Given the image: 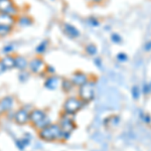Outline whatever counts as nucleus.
I'll return each instance as SVG.
<instances>
[{
    "label": "nucleus",
    "instance_id": "27",
    "mask_svg": "<svg viewBox=\"0 0 151 151\" xmlns=\"http://www.w3.org/2000/svg\"><path fill=\"white\" fill-rule=\"evenodd\" d=\"M117 58H118L120 62H126V60H128V57H127V55L121 52V53H118V55H117Z\"/></svg>",
    "mask_w": 151,
    "mask_h": 151
},
{
    "label": "nucleus",
    "instance_id": "15",
    "mask_svg": "<svg viewBox=\"0 0 151 151\" xmlns=\"http://www.w3.org/2000/svg\"><path fill=\"white\" fill-rule=\"evenodd\" d=\"M0 60H1V63L3 64L6 70L15 69V58H14V55H6Z\"/></svg>",
    "mask_w": 151,
    "mask_h": 151
},
{
    "label": "nucleus",
    "instance_id": "28",
    "mask_svg": "<svg viewBox=\"0 0 151 151\" xmlns=\"http://www.w3.org/2000/svg\"><path fill=\"white\" fill-rule=\"evenodd\" d=\"M143 93L144 94H149L151 93V83L150 84H145L143 87Z\"/></svg>",
    "mask_w": 151,
    "mask_h": 151
},
{
    "label": "nucleus",
    "instance_id": "6",
    "mask_svg": "<svg viewBox=\"0 0 151 151\" xmlns=\"http://www.w3.org/2000/svg\"><path fill=\"white\" fill-rule=\"evenodd\" d=\"M47 68V64H45V60L42 57L36 55V57L32 58L28 62V72L33 75H40L43 74Z\"/></svg>",
    "mask_w": 151,
    "mask_h": 151
},
{
    "label": "nucleus",
    "instance_id": "7",
    "mask_svg": "<svg viewBox=\"0 0 151 151\" xmlns=\"http://www.w3.org/2000/svg\"><path fill=\"white\" fill-rule=\"evenodd\" d=\"M0 12H5L14 17H17L19 9L14 4L13 0H0Z\"/></svg>",
    "mask_w": 151,
    "mask_h": 151
},
{
    "label": "nucleus",
    "instance_id": "4",
    "mask_svg": "<svg viewBox=\"0 0 151 151\" xmlns=\"http://www.w3.org/2000/svg\"><path fill=\"white\" fill-rule=\"evenodd\" d=\"M95 96V81L93 80H88L84 85L79 87L78 91V97L81 99L82 102L85 104L91 102Z\"/></svg>",
    "mask_w": 151,
    "mask_h": 151
},
{
    "label": "nucleus",
    "instance_id": "24",
    "mask_svg": "<svg viewBox=\"0 0 151 151\" xmlns=\"http://www.w3.org/2000/svg\"><path fill=\"white\" fill-rule=\"evenodd\" d=\"M45 73L48 75V76H52V75H55V69L52 67V65H47V68H45Z\"/></svg>",
    "mask_w": 151,
    "mask_h": 151
},
{
    "label": "nucleus",
    "instance_id": "18",
    "mask_svg": "<svg viewBox=\"0 0 151 151\" xmlns=\"http://www.w3.org/2000/svg\"><path fill=\"white\" fill-rule=\"evenodd\" d=\"M60 86H62L63 90H64L65 93H70L73 89H74V85H73L70 79H64L60 81Z\"/></svg>",
    "mask_w": 151,
    "mask_h": 151
},
{
    "label": "nucleus",
    "instance_id": "25",
    "mask_svg": "<svg viewBox=\"0 0 151 151\" xmlns=\"http://www.w3.org/2000/svg\"><path fill=\"white\" fill-rule=\"evenodd\" d=\"M132 96L134 99H138L139 98V89L137 86H134L132 88Z\"/></svg>",
    "mask_w": 151,
    "mask_h": 151
},
{
    "label": "nucleus",
    "instance_id": "14",
    "mask_svg": "<svg viewBox=\"0 0 151 151\" xmlns=\"http://www.w3.org/2000/svg\"><path fill=\"white\" fill-rule=\"evenodd\" d=\"M15 58V69L19 72L21 70H26L28 69V62L29 60L24 55H14Z\"/></svg>",
    "mask_w": 151,
    "mask_h": 151
},
{
    "label": "nucleus",
    "instance_id": "12",
    "mask_svg": "<svg viewBox=\"0 0 151 151\" xmlns=\"http://www.w3.org/2000/svg\"><path fill=\"white\" fill-rule=\"evenodd\" d=\"M60 78L57 75L48 76L45 81V87L48 90H55L60 85Z\"/></svg>",
    "mask_w": 151,
    "mask_h": 151
},
{
    "label": "nucleus",
    "instance_id": "22",
    "mask_svg": "<svg viewBox=\"0 0 151 151\" xmlns=\"http://www.w3.org/2000/svg\"><path fill=\"white\" fill-rule=\"evenodd\" d=\"M30 78V73L28 72V70H21L19 72V75H18V80L20 81L21 83H25L27 82Z\"/></svg>",
    "mask_w": 151,
    "mask_h": 151
},
{
    "label": "nucleus",
    "instance_id": "5",
    "mask_svg": "<svg viewBox=\"0 0 151 151\" xmlns=\"http://www.w3.org/2000/svg\"><path fill=\"white\" fill-rule=\"evenodd\" d=\"M84 104L85 103L81 101V99L79 97H69L64 103L63 112L74 116L75 114H77L83 108Z\"/></svg>",
    "mask_w": 151,
    "mask_h": 151
},
{
    "label": "nucleus",
    "instance_id": "8",
    "mask_svg": "<svg viewBox=\"0 0 151 151\" xmlns=\"http://www.w3.org/2000/svg\"><path fill=\"white\" fill-rule=\"evenodd\" d=\"M29 112L26 108H19L17 111L14 113L13 120L17 125L22 126L29 123Z\"/></svg>",
    "mask_w": 151,
    "mask_h": 151
},
{
    "label": "nucleus",
    "instance_id": "20",
    "mask_svg": "<svg viewBox=\"0 0 151 151\" xmlns=\"http://www.w3.org/2000/svg\"><path fill=\"white\" fill-rule=\"evenodd\" d=\"M14 50H15V45H14L13 42H9L5 45L2 48V53H3L4 55H12V52H14Z\"/></svg>",
    "mask_w": 151,
    "mask_h": 151
},
{
    "label": "nucleus",
    "instance_id": "30",
    "mask_svg": "<svg viewBox=\"0 0 151 151\" xmlns=\"http://www.w3.org/2000/svg\"><path fill=\"white\" fill-rule=\"evenodd\" d=\"M145 50L146 52H149V50H151V41H149V42H147V43H145Z\"/></svg>",
    "mask_w": 151,
    "mask_h": 151
},
{
    "label": "nucleus",
    "instance_id": "26",
    "mask_svg": "<svg viewBox=\"0 0 151 151\" xmlns=\"http://www.w3.org/2000/svg\"><path fill=\"white\" fill-rule=\"evenodd\" d=\"M88 23H89L91 26H94V27H95V26H98L100 24L99 21L97 20L96 18H94V17H90L89 19H88Z\"/></svg>",
    "mask_w": 151,
    "mask_h": 151
},
{
    "label": "nucleus",
    "instance_id": "29",
    "mask_svg": "<svg viewBox=\"0 0 151 151\" xmlns=\"http://www.w3.org/2000/svg\"><path fill=\"white\" fill-rule=\"evenodd\" d=\"M5 72H6V69L4 68L3 64L1 63V60H0V75H2L3 73H5Z\"/></svg>",
    "mask_w": 151,
    "mask_h": 151
},
{
    "label": "nucleus",
    "instance_id": "3",
    "mask_svg": "<svg viewBox=\"0 0 151 151\" xmlns=\"http://www.w3.org/2000/svg\"><path fill=\"white\" fill-rule=\"evenodd\" d=\"M58 124V126H60L63 134H64L65 141L68 140L70 138V134L74 132V130L76 129V124H75L74 119H73V115H69V114L63 112Z\"/></svg>",
    "mask_w": 151,
    "mask_h": 151
},
{
    "label": "nucleus",
    "instance_id": "21",
    "mask_svg": "<svg viewBox=\"0 0 151 151\" xmlns=\"http://www.w3.org/2000/svg\"><path fill=\"white\" fill-rule=\"evenodd\" d=\"M85 52L89 55H95L98 52V48H97V47L94 43H89V45H87L86 47H85Z\"/></svg>",
    "mask_w": 151,
    "mask_h": 151
},
{
    "label": "nucleus",
    "instance_id": "17",
    "mask_svg": "<svg viewBox=\"0 0 151 151\" xmlns=\"http://www.w3.org/2000/svg\"><path fill=\"white\" fill-rule=\"evenodd\" d=\"M48 45H50V42H48V40H47L40 41V42L38 43V45H36V47H35L36 55H40V57H41L42 55H45V53L47 52V50Z\"/></svg>",
    "mask_w": 151,
    "mask_h": 151
},
{
    "label": "nucleus",
    "instance_id": "11",
    "mask_svg": "<svg viewBox=\"0 0 151 151\" xmlns=\"http://www.w3.org/2000/svg\"><path fill=\"white\" fill-rule=\"evenodd\" d=\"M62 29H63L64 33L68 36V37L73 38V40L78 38L80 35H81V32H80L79 29L76 27L75 25H73V24H70L69 22H63Z\"/></svg>",
    "mask_w": 151,
    "mask_h": 151
},
{
    "label": "nucleus",
    "instance_id": "9",
    "mask_svg": "<svg viewBox=\"0 0 151 151\" xmlns=\"http://www.w3.org/2000/svg\"><path fill=\"white\" fill-rule=\"evenodd\" d=\"M89 79V76L86 73L82 72V70H76L74 74L72 75V77H70V81H72L73 85L78 88L81 87L82 85H84Z\"/></svg>",
    "mask_w": 151,
    "mask_h": 151
},
{
    "label": "nucleus",
    "instance_id": "19",
    "mask_svg": "<svg viewBox=\"0 0 151 151\" xmlns=\"http://www.w3.org/2000/svg\"><path fill=\"white\" fill-rule=\"evenodd\" d=\"M13 29L14 27H11V26L0 25V37H6V36H8L9 35H11Z\"/></svg>",
    "mask_w": 151,
    "mask_h": 151
},
{
    "label": "nucleus",
    "instance_id": "23",
    "mask_svg": "<svg viewBox=\"0 0 151 151\" xmlns=\"http://www.w3.org/2000/svg\"><path fill=\"white\" fill-rule=\"evenodd\" d=\"M111 40L113 41V42H115V43H120L121 41H122V38H121V36L119 35H117V33H112Z\"/></svg>",
    "mask_w": 151,
    "mask_h": 151
},
{
    "label": "nucleus",
    "instance_id": "2",
    "mask_svg": "<svg viewBox=\"0 0 151 151\" xmlns=\"http://www.w3.org/2000/svg\"><path fill=\"white\" fill-rule=\"evenodd\" d=\"M29 123L33 126V128L40 131L42 128L50 125V120L47 117L45 111H43L42 109L35 108L29 112Z\"/></svg>",
    "mask_w": 151,
    "mask_h": 151
},
{
    "label": "nucleus",
    "instance_id": "16",
    "mask_svg": "<svg viewBox=\"0 0 151 151\" xmlns=\"http://www.w3.org/2000/svg\"><path fill=\"white\" fill-rule=\"evenodd\" d=\"M33 23V20L30 16L23 14V15H18L16 17V24L19 25L20 27H28Z\"/></svg>",
    "mask_w": 151,
    "mask_h": 151
},
{
    "label": "nucleus",
    "instance_id": "1",
    "mask_svg": "<svg viewBox=\"0 0 151 151\" xmlns=\"http://www.w3.org/2000/svg\"><path fill=\"white\" fill-rule=\"evenodd\" d=\"M38 137L40 140L45 141V142H55L64 139V134L60 130V126L58 123H50L47 127L42 128L38 131Z\"/></svg>",
    "mask_w": 151,
    "mask_h": 151
},
{
    "label": "nucleus",
    "instance_id": "13",
    "mask_svg": "<svg viewBox=\"0 0 151 151\" xmlns=\"http://www.w3.org/2000/svg\"><path fill=\"white\" fill-rule=\"evenodd\" d=\"M16 24V17L5 12H0V25L14 27Z\"/></svg>",
    "mask_w": 151,
    "mask_h": 151
},
{
    "label": "nucleus",
    "instance_id": "31",
    "mask_svg": "<svg viewBox=\"0 0 151 151\" xmlns=\"http://www.w3.org/2000/svg\"><path fill=\"white\" fill-rule=\"evenodd\" d=\"M95 64H96L97 65H98V67H101V64H102L101 58H95Z\"/></svg>",
    "mask_w": 151,
    "mask_h": 151
},
{
    "label": "nucleus",
    "instance_id": "10",
    "mask_svg": "<svg viewBox=\"0 0 151 151\" xmlns=\"http://www.w3.org/2000/svg\"><path fill=\"white\" fill-rule=\"evenodd\" d=\"M14 98L12 96H5L0 100V114L10 112L14 107Z\"/></svg>",
    "mask_w": 151,
    "mask_h": 151
},
{
    "label": "nucleus",
    "instance_id": "32",
    "mask_svg": "<svg viewBox=\"0 0 151 151\" xmlns=\"http://www.w3.org/2000/svg\"><path fill=\"white\" fill-rule=\"evenodd\" d=\"M93 2H95V3H100V2H102L103 0H92Z\"/></svg>",
    "mask_w": 151,
    "mask_h": 151
}]
</instances>
